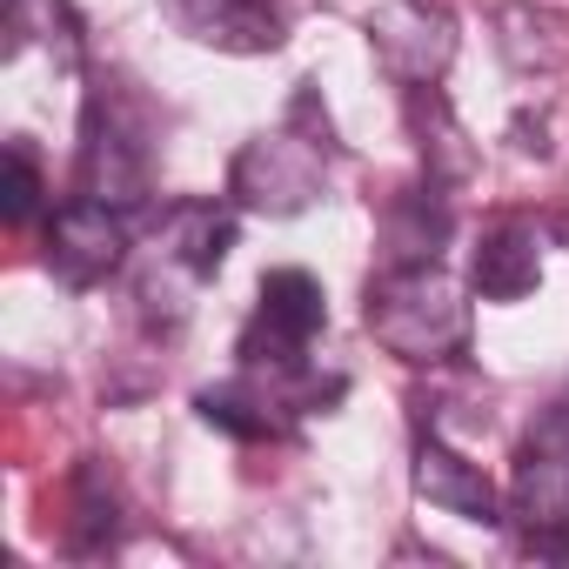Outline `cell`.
Here are the masks:
<instances>
[{
    "label": "cell",
    "mask_w": 569,
    "mask_h": 569,
    "mask_svg": "<svg viewBox=\"0 0 569 569\" xmlns=\"http://www.w3.org/2000/svg\"><path fill=\"white\" fill-rule=\"evenodd\" d=\"M362 322L402 362H449L469 342V302L436 261H396L382 281H369Z\"/></svg>",
    "instance_id": "6da1fadb"
},
{
    "label": "cell",
    "mask_w": 569,
    "mask_h": 569,
    "mask_svg": "<svg viewBox=\"0 0 569 569\" xmlns=\"http://www.w3.org/2000/svg\"><path fill=\"white\" fill-rule=\"evenodd\" d=\"M329 121H316V101H296V114L254 134L241 154H234V194L241 208H261V214H296L322 194L329 181Z\"/></svg>",
    "instance_id": "7a4b0ae2"
},
{
    "label": "cell",
    "mask_w": 569,
    "mask_h": 569,
    "mask_svg": "<svg viewBox=\"0 0 569 569\" xmlns=\"http://www.w3.org/2000/svg\"><path fill=\"white\" fill-rule=\"evenodd\" d=\"M509 516L529 556L569 562V402L536 422V436L516 449L509 476Z\"/></svg>",
    "instance_id": "3957f363"
},
{
    "label": "cell",
    "mask_w": 569,
    "mask_h": 569,
    "mask_svg": "<svg viewBox=\"0 0 569 569\" xmlns=\"http://www.w3.org/2000/svg\"><path fill=\"white\" fill-rule=\"evenodd\" d=\"M322 322H329L322 281L309 268H274V274H261L254 316L241 329V362L248 369H296L309 356V342L322 336Z\"/></svg>",
    "instance_id": "277c9868"
},
{
    "label": "cell",
    "mask_w": 569,
    "mask_h": 569,
    "mask_svg": "<svg viewBox=\"0 0 569 569\" xmlns=\"http://www.w3.org/2000/svg\"><path fill=\"white\" fill-rule=\"evenodd\" d=\"M369 48L409 94L436 88L456 61V14L442 0H382L369 14Z\"/></svg>",
    "instance_id": "5b68a950"
},
{
    "label": "cell",
    "mask_w": 569,
    "mask_h": 569,
    "mask_svg": "<svg viewBox=\"0 0 569 569\" xmlns=\"http://www.w3.org/2000/svg\"><path fill=\"white\" fill-rule=\"evenodd\" d=\"M128 261V214L94 201V194H74L54 221H48V268L68 281V289H94L114 268Z\"/></svg>",
    "instance_id": "8992f818"
},
{
    "label": "cell",
    "mask_w": 569,
    "mask_h": 569,
    "mask_svg": "<svg viewBox=\"0 0 569 569\" xmlns=\"http://www.w3.org/2000/svg\"><path fill=\"white\" fill-rule=\"evenodd\" d=\"M74 194H94L121 214H134L148 201V161H141V141L108 114L101 121V101L88 108V128H81V188Z\"/></svg>",
    "instance_id": "52a82bcc"
},
{
    "label": "cell",
    "mask_w": 569,
    "mask_h": 569,
    "mask_svg": "<svg viewBox=\"0 0 569 569\" xmlns=\"http://www.w3.org/2000/svg\"><path fill=\"white\" fill-rule=\"evenodd\" d=\"M188 41L221 48V54H268L281 48V8L274 0H168Z\"/></svg>",
    "instance_id": "ba28073f"
},
{
    "label": "cell",
    "mask_w": 569,
    "mask_h": 569,
    "mask_svg": "<svg viewBox=\"0 0 569 569\" xmlns=\"http://www.w3.org/2000/svg\"><path fill=\"white\" fill-rule=\"evenodd\" d=\"M154 248H161V268H154V274L208 281V274L228 261V248H234V214L214 208V201H181V208H168Z\"/></svg>",
    "instance_id": "9c48e42d"
},
{
    "label": "cell",
    "mask_w": 569,
    "mask_h": 569,
    "mask_svg": "<svg viewBox=\"0 0 569 569\" xmlns=\"http://www.w3.org/2000/svg\"><path fill=\"white\" fill-rule=\"evenodd\" d=\"M469 281L482 302H522L536 281H542V248H536V228L529 221H496L482 228L476 241V261H469Z\"/></svg>",
    "instance_id": "30bf717a"
},
{
    "label": "cell",
    "mask_w": 569,
    "mask_h": 569,
    "mask_svg": "<svg viewBox=\"0 0 569 569\" xmlns=\"http://www.w3.org/2000/svg\"><path fill=\"white\" fill-rule=\"evenodd\" d=\"M416 489H422V502H436V509H449V516H462V522H502L496 482H489L469 456H456L449 442H436V436L416 449Z\"/></svg>",
    "instance_id": "8fae6325"
},
{
    "label": "cell",
    "mask_w": 569,
    "mask_h": 569,
    "mask_svg": "<svg viewBox=\"0 0 569 569\" xmlns=\"http://www.w3.org/2000/svg\"><path fill=\"white\" fill-rule=\"evenodd\" d=\"M54 54L61 68H74L81 41H74V14L68 0H8V68H21L28 54Z\"/></svg>",
    "instance_id": "7c38bea8"
},
{
    "label": "cell",
    "mask_w": 569,
    "mask_h": 569,
    "mask_svg": "<svg viewBox=\"0 0 569 569\" xmlns=\"http://www.w3.org/2000/svg\"><path fill=\"white\" fill-rule=\"evenodd\" d=\"M201 422L208 429H228V436H241V442H261V436H274V402L268 396H248V389H208L201 402Z\"/></svg>",
    "instance_id": "4fadbf2b"
},
{
    "label": "cell",
    "mask_w": 569,
    "mask_h": 569,
    "mask_svg": "<svg viewBox=\"0 0 569 569\" xmlns=\"http://www.w3.org/2000/svg\"><path fill=\"white\" fill-rule=\"evenodd\" d=\"M34 201H41V168H34V154H28V141H14V148H8V188H0V214L21 228V221L34 214Z\"/></svg>",
    "instance_id": "5bb4252c"
}]
</instances>
